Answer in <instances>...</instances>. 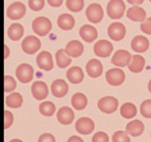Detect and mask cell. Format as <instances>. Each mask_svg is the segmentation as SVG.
Instances as JSON below:
<instances>
[{"instance_id":"1","label":"cell","mask_w":151,"mask_h":142,"mask_svg":"<svg viewBox=\"0 0 151 142\" xmlns=\"http://www.w3.org/2000/svg\"><path fill=\"white\" fill-rule=\"evenodd\" d=\"M108 16L111 19H119L123 17L124 12H126V4L122 0H110L106 6Z\"/></svg>"},{"instance_id":"2","label":"cell","mask_w":151,"mask_h":142,"mask_svg":"<svg viewBox=\"0 0 151 142\" xmlns=\"http://www.w3.org/2000/svg\"><path fill=\"white\" fill-rule=\"evenodd\" d=\"M32 29L36 35L39 36H46L51 31V22L46 17H39L35 18L32 22Z\"/></svg>"},{"instance_id":"3","label":"cell","mask_w":151,"mask_h":142,"mask_svg":"<svg viewBox=\"0 0 151 142\" xmlns=\"http://www.w3.org/2000/svg\"><path fill=\"white\" fill-rule=\"evenodd\" d=\"M97 108L103 111V113L106 114H111L118 109V100L113 96H105V98H101L97 103Z\"/></svg>"},{"instance_id":"4","label":"cell","mask_w":151,"mask_h":142,"mask_svg":"<svg viewBox=\"0 0 151 142\" xmlns=\"http://www.w3.org/2000/svg\"><path fill=\"white\" fill-rule=\"evenodd\" d=\"M24 14H26V5L21 1L12 3V4L8 6V9H6V16L12 21L21 19L22 17H24Z\"/></svg>"},{"instance_id":"5","label":"cell","mask_w":151,"mask_h":142,"mask_svg":"<svg viewBox=\"0 0 151 142\" xmlns=\"http://www.w3.org/2000/svg\"><path fill=\"white\" fill-rule=\"evenodd\" d=\"M106 82L111 86H120L126 80V74L120 68H111L105 74Z\"/></svg>"},{"instance_id":"6","label":"cell","mask_w":151,"mask_h":142,"mask_svg":"<svg viewBox=\"0 0 151 142\" xmlns=\"http://www.w3.org/2000/svg\"><path fill=\"white\" fill-rule=\"evenodd\" d=\"M41 47V41L36 36H27L22 41V50L26 54H35Z\"/></svg>"},{"instance_id":"7","label":"cell","mask_w":151,"mask_h":142,"mask_svg":"<svg viewBox=\"0 0 151 142\" xmlns=\"http://www.w3.org/2000/svg\"><path fill=\"white\" fill-rule=\"evenodd\" d=\"M16 76L18 78V81L22 83H28L32 81L33 78V68L29 64H19L16 69Z\"/></svg>"},{"instance_id":"8","label":"cell","mask_w":151,"mask_h":142,"mask_svg":"<svg viewBox=\"0 0 151 142\" xmlns=\"http://www.w3.org/2000/svg\"><path fill=\"white\" fill-rule=\"evenodd\" d=\"M86 17L92 23H99L104 17V10L101 8V5L97 4V3L90 4L87 6V9H86Z\"/></svg>"},{"instance_id":"9","label":"cell","mask_w":151,"mask_h":142,"mask_svg":"<svg viewBox=\"0 0 151 142\" xmlns=\"http://www.w3.org/2000/svg\"><path fill=\"white\" fill-rule=\"evenodd\" d=\"M108 35L113 41H120L126 36V27L119 22H114L108 27Z\"/></svg>"},{"instance_id":"10","label":"cell","mask_w":151,"mask_h":142,"mask_svg":"<svg viewBox=\"0 0 151 142\" xmlns=\"http://www.w3.org/2000/svg\"><path fill=\"white\" fill-rule=\"evenodd\" d=\"M93 51L97 57L100 58H108L109 55L111 54L113 51V45L110 41H106V40H100L93 45Z\"/></svg>"},{"instance_id":"11","label":"cell","mask_w":151,"mask_h":142,"mask_svg":"<svg viewBox=\"0 0 151 142\" xmlns=\"http://www.w3.org/2000/svg\"><path fill=\"white\" fill-rule=\"evenodd\" d=\"M36 63L40 69L42 70H51L54 67V60L49 51H41L36 57Z\"/></svg>"},{"instance_id":"12","label":"cell","mask_w":151,"mask_h":142,"mask_svg":"<svg viewBox=\"0 0 151 142\" xmlns=\"http://www.w3.org/2000/svg\"><path fill=\"white\" fill-rule=\"evenodd\" d=\"M93 128H95V123H93L92 119H90L87 117L80 118L77 122H76V131L81 134H88L91 133Z\"/></svg>"},{"instance_id":"13","label":"cell","mask_w":151,"mask_h":142,"mask_svg":"<svg viewBox=\"0 0 151 142\" xmlns=\"http://www.w3.org/2000/svg\"><path fill=\"white\" fill-rule=\"evenodd\" d=\"M131 54L128 53L126 50H118L116 53L113 55L111 58V63L114 64L115 67H118V68H122V67H128L131 62Z\"/></svg>"},{"instance_id":"14","label":"cell","mask_w":151,"mask_h":142,"mask_svg":"<svg viewBox=\"0 0 151 142\" xmlns=\"http://www.w3.org/2000/svg\"><path fill=\"white\" fill-rule=\"evenodd\" d=\"M31 92L36 100H44V99H46V96L49 93V88L45 82L37 81V82H33V85L31 87Z\"/></svg>"},{"instance_id":"15","label":"cell","mask_w":151,"mask_h":142,"mask_svg":"<svg viewBox=\"0 0 151 142\" xmlns=\"http://www.w3.org/2000/svg\"><path fill=\"white\" fill-rule=\"evenodd\" d=\"M65 53L67 55H69L70 58H78L81 57L82 53H83V45H82L81 41H77V40H73V41H69L65 46Z\"/></svg>"},{"instance_id":"16","label":"cell","mask_w":151,"mask_h":142,"mask_svg":"<svg viewBox=\"0 0 151 142\" xmlns=\"http://www.w3.org/2000/svg\"><path fill=\"white\" fill-rule=\"evenodd\" d=\"M56 118H58L59 123L67 126V124H70V123L73 122L74 113H73V110H72L70 108L63 106V108H60V109L58 110V113H56Z\"/></svg>"},{"instance_id":"17","label":"cell","mask_w":151,"mask_h":142,"mask_svg":"<svg viewBox=\"0 0 151 142\" xmlns=\"http://www.w3.org/2000/svg\"><path fill=\"white\" fill-rule=\"evenodd\" d=\"M86 72L91 78H97L103 73V64L97 59H91L86 64Z\"/></svg>"},{"instance_id":"18","label":"cell","mask_w":151,"mask_h":142,"mask_svg":"<svg viewBox=\"0 0 151 142\" xmlns=\"http://www.w3.org/2000/svg\"><path fill=\"white\" fill-rule=\"evenodd\" d=\"M51 93L55 98H64L68 93V85L63 80H55L51 83Z\"/></svg>"},{"instance_id":"19","label":"cell","mask_w":151,"mask_h":142,"mask_svg":"<svg viewBox=\"0 0 151 142\" xmlns=\"http://www.w3.org/2000/svg\"><path fill=\"white\" fill-rule=\"evenodd\" d=\"M131 46H132V49H133V51L139 54V53H145V51H147L150 44H149V40H147L146 37L136 36V37H133V40H132Z\"/></svg>"},{"instance_id":"20","label":"cell","mask_w":151,"mask_h":142,"mask_svg":"<svg viewBox=\"0 0 151 142\" xmlns=\"http://www.w3.org/2000/svg\"><path fill=\"white\" fill-rule=\"evenodd\" d=\"M80 36L82 37V40L86 42H92L97 39V31L95 27L90 24H83L80 28Z\"/></svg>"},{"instance_id":"21","label":"cell","mask_w":151,"mask_h":142,"mask_svg":"<svg viewBox=\"0 0 151 142\" xmlns=\"http://www.w3.org/2000/svg\"><path fill=\"white\" fill-rule=\"evenodd\" d=\"M127 17L133 22H141V21L146 19V12L141 8V6L133 5L127 10Z\"/></svg>"},{"instance_id":"22","label":"cell","mask_w":151,"mask_h":142,"mask_svg":"<svg viewBox=\"0 0 151 142\" xmlns=\"http://www.w3.org/2000/svg\"><path fill=\"white\" fill-rule=\"evenodd\" d=\"M83 72L80 67H72V68L68 69L67 72V78L70 83H74V85H78L83 81Z\"/></svg>"},{"instance_id":"23","label":"cell","mask_w":151,"mask_h":142,"mask_svg":"<svg viewBox=\"0 0 151 142\" xmlns=\"http://www.w3.org/2000/svg\"><path fill=\"white\" fill-rule=\"evenodd\" d=\"M143 129H145V126L141 120H132L127 124L126 127V132L129 134V136H133V137H137L139 134L143 133Z\"/></svg>"},{"instance_id":"24","label":"cell","mask_w":151,"mask_h":142,"mask_svg":"<svg viewBox=\"0 0 151 142\" xmlns=\"http://www.w3.org/2000/svg\"><path fill=\"white\" fill-rule=\"evenodd\" d=\"M128 68H129V70L133 73L142 72V69L145 68V59H143L139 54L132 55L131 62H129V64H128Z\"/></svg>"},{"instance_id":"25","label":"cell","mask_w":151,"mask_h":142,"mask_svg":"<svg viewBox=\"0 0 151 142\" xmlns=\"http://www.w3.org/2000/svg\"><path fill=\"white\" fill-rule=\"evenodd\" d=\"M58 26L59 28H62L63 31H69L74 27V18L68 13L60 14L58 18Z\"/></svg>"},{"instance_id":"26","label":"cell","mask_w":151,"mask_h":142,"mask_svg":"<svg viewBox=\"0 0 151 142\" xmlns=\"http://www.w3.org/2000/svg\"><path fill=\"white\" fill-rule=\"evenodd\" d=\"M72 106L76 110H83L86 106H87V98H86L85 93L77 92L72 96Z\"/></svg>"},{"instance_id":"27","label":"cell","mask_w":151,"mask_h":142,"mask_svg":"<svg viewBox=\"0 0 151 142\" xmlns=\"http://www.w3.org/2000/svg\"><path fill=\"white\" fill-rule=\"evenodd\" d=\"M23 32H24L23 26L19 23H13V24H10L8 28V37L13 41H17V40L22 39Z\"/></svg>"},{"instance_id":"28","label":"cell","mask_w":151,"mask_h":142,"mask_svg":"<svg viewBox=\"0 0 151 142\" xmlns=\"http://www.w3.org/2000/svg\"><path fill=\"white\" fill-rule=\"evenodd\" d=\"M55 62H56V65H58L59 68H67V67H69V64L72 63L70 57L67 55L65 50H62V49L55 53Z\"/></svg>"},{"instance_id":"29","label":"cell","mask_w":151,"mask_h":142,"mask_svg":"<svg viewBox=\"0 0 151 142\" xmlns=\"http://www.w3.org/2000/svg\"><path fill=\"white\" fill-rule=\"evenodd\" d=\"M22 103H23V98H22V95H21V93H18V92L9 93V95L6 96V99H5V104H6V105H8L9 108H14V109L21 108Z\"/></svg>"},{"instance_id":"30","label":"cell","mask_w":151,"mask_h":142,"mask_svg":"<svg viewBox=\"0 0 151 142\" xmlns=\"http://www.w3.org/2000/svg\"><path fill=\"white\" fill-rule=\"evenodd\" d=\"M137 114V108H136L134 104L132 103H124L122 106H120V115L126 119H131L133 118L134 115Z\"/></svg>"},{"instance_id":"31","label":"cell","mask_w":151,"mask_h":142,"mask_svg":"<svg viewBox=\"0 0 151 142\" xmlns=\"http://www.w3.org/2000/svg\"><path fill=\"white\" fill-rule=\"evenodd\" d=\"M39 110H40L41 114L45 115V117H51V115L55 113L56 108L54 105V103H51V101H44V103L40 104Z\"/></svg>"},{"instance_id":"32","label":"cell","mask_w":151,"mask_h":142,"mask_svg":"<svg viewBox=\"0 0 151 142\" xmlns=\"http://www.w3.org/2000/svg\"><path fill=\"white\" fill-rule=\"evenodd\" d=\"M67 8L70 10V12H80V10L83 9L85 6V0H67L65 1Z\"/></svg>"},{"instance_id":"33","label":"cell","mask_w":151,"mask_h":142,"mask_svg":"<svg viewBox=\"0 0 151 142\" xmlns=\"http://www.w3.org/2000/svg\"><path fill=\"white\" fill-rule=\"evenodd\" d=\"M113 142H129V134L123 131H116L111 137Z\"/></svg>"},{"instance_id":"34","label":"cell","mask_w":151,"mask_h":142,"mask_svg":"<svg viewBox=\"0 0 151 142\" xmlns=\"http://www.w3.org/2000/svg\"><path fill=\"white\" fill-rule=\"evenodd\" d=\"M139 111L145 118L150 119L151 118V100H145L141 106H139Z\"/></svg>"},{"instance_id":"35","label":"cell","mask_w":151,"mask_h":142,"mask_svg":"<svg viewBox=\"0 0 151 142\" xmlns=\"http://www.w3.org/2000/svg\"><path fill=\"white\" fill-rule=\"evenodd\" d=\"M16 80L10 76H5L4 77V92H12L16 88Z\"/></svg>"},{"instance_id":"36","label":"cell","mask_w":151,"mask_h":142,"mask_svg":"<svg viewBox=\"0 0 151 142\" xmlns=\"http://www.w3.org/2000/svg\"><path fill=\"white\" fill-rule=\"evenodd\" d=\"M28 6L33 12H39L45 6V0H28Z\"/></svg>"},{"instance_id":"37","label":"cell","mask_w":151,"mask_h":142,"mask_svg":"<svg viewBox=\"0 0 151 142\" xmlns=\"http://www.w3.org/2000/svg\"><path fill=\"white\" fill-rule=\"evenodd\" d=\"M92 142H109V136L105 132H97L93 134Z\"/></svg>"},{"instance_id":"38","label":"cell","mask_w":151,"mask_h":142,"mask_svg":"<svg viewBox=\"0 0 151 142\" xmlns=\"http://www.w3.org/2000/svg\"><path fill=\"white\" fill-rule=\"evenodd\" d=\"M13 123V114L8 110H4V129H8Z\"/></svg>"},{"instance_id":"39","label":"cell","mask_w":151,"mask_h":142,"mask_svg":"<svg viewBox=\"0 0 151 142\" xmlns=\"http://www.w3.org/2000/svg\"><path fill=\"white\" fill-rule=\"evenodd\" d=\"M141 31L145 32L146 35H151V17L141 23Z\"/></svg>"},{"instance_id":"40","label":"cell","mask_w":151,"mask_h":142,"mask_svg":"<svg viewBox=\"0 0 151 142\" xmlns=\"http://www.w3.org/2000/svg\"><path fill=\"white\" fill-rule=\"evenodd\" d=\"M37 142H55V137L51 133H42Z\"/></svg>"},{"instance_id":"41","label":"cell","mask_w":151,"mask_h":142,"mask_svg":"<svg viewBox=\"0 0 151 142\" xmlns=\"http://www.w3.org/2000/svg\"><path fill=\"white\" fill-rule=\"evenodd\" d=\"M46 1L49 3V5H51V6H60L63 4V0H46Z\"/></svg>"},{"instance_id":"42","label":"cell","mask_w":151,"mask_h":142,"mask_svg":"<svg viewBox=\"0 0 151 142\" xmlns=\"http://www.w3.org/2000/svg\"><path fill=\"white\" fill-rule=\"evenodd\" d=\"M67 142H83V140H82V138H80L78 136H70V137L67 140Z\"/></svg>"},{"instance_id":"43","label":"cell","mask_w":151,"mask_h":142,"mask_svg":"<svg viewBox=\"0 0 151 142\" xmlns=\"http://www.w3.org/2000/svg\"><path fill=\"white\" fill-rule=\"evenodd\" d=\"M127 1L132 5H141L143 3V0H127Z\"/></svg>"},{"instance_id":"44","label":"cell","mask_w":151,"mask_h":142,"mask_svg":"<svg viewBox=\"0 0 151 142\" xmlns=\"http://www.w3.org/2000/svg\"><path fill=\"white\" fill-rule=\"evenodd\" d=\"M4 49H5V55H4V58H5V59H8V57H9V47L5 45Z\"/></svg>"},{"instance_id":"45","label":"cell","mask_w":151,"mask_h":142,"mask_svg":"<svg viewBox=\"0 0 151 142\" xmlns=\"http://www.w3.org/2000/svg\"><path fill=\"white\" fill-rule=\"evenodd\" d=\"M9 142H23V141L18 140V138H14V140H12V141H9Z\"/></svg>"},{"instance_id":"46","label":"cell","mask_w":151,"mask_h":142,"mask_svg":"<svg viewBox=\"0 0 151 142\" xmlns=\"http://www.w3.org/2000/svg\"><path fill=\"white\" fill-rule=\"evenodd\" d=\"M147 88H149V91L151 92V80L149 81V85H147Z\"/></svg>"},{"instance_id":"47","label":"cell","mask_w":151,"mask_h":142,"mask_svg":"<svg viewBox=\"0 0 151 142\" xmlns=\"http://www.w3.org/2000/svg\"><path fill=\"white\" fill-rule=\"evenodd\" d=\"M150 136H151V133H150Z\"/></svg>"},{"instance_id":"48","label":"cell","mask_w":151,"mask_h":142,"mask_svg":"<svg viewBox=\"0 0 151 142\" xmlns=\"http://www.w3.org/2000/svg\"><path fill=\"white\" fill-rule=\"evenodd\" d=\"M150 1H151V0H150Z\"/></svg>"}]
</instances>
